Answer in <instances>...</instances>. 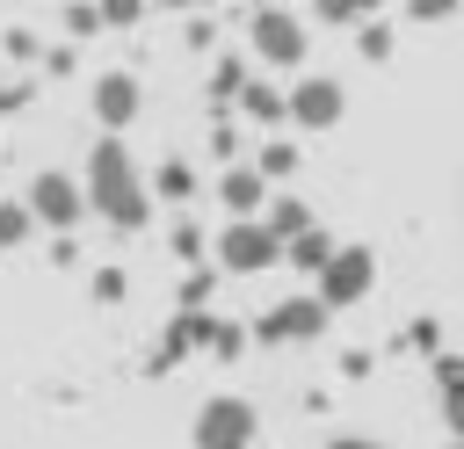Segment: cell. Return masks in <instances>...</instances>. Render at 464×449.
I'll list each match as a JSON object with an SVG mask.
<instances>
[{"mask_svg":"<svg viewBox=\"0 0 464 449\" xmlns=\"http://www.w3.org/2000/svg\"><path fill=\"white\" fill-rule=\"evenodd\" d=\"M210 36H218V14H188V43H196V51H203V43H210Z\"/></svg>","mask_w":464,"mask_h":449,"instance_id":"cell-30","label":"cell"},{"mask_svg":"<svg viewBox=\"0 0 464 449\" xmlns=\"http://www.w3.org/2000/svg\"><path fill=\"white\" fill-rule=\"evenodd\" d=\"M0 51H7L14 65H36V58H44V43H36L29 29H7V36H0Z\"/></svg>","mask_w":464,"mask_h":449,"instance_id":"cell-27","label":"cell"},{"mask_svg":"<svg viewBox=\"0 0 464 449\" xmlns=\"http://www.w3.org/2000/svg\"><path fill=\"white\" fill-rule=\"evenodd\" d=\"M72 65H80V58H72V43H44V72H51V80H65Z\"/></svg>","mask_w":464,"mask_h":449,"instance_id":"cell-29","label":"cell"},{"mask_svg":"<svg viewBox=\"0 0 464 449\" xmlns=\"http://www.w3.org/2000/svg\"><path fill=\"white\" fill-rule=\"evenodd\" d=\"M246 333H254V326H232V319H218V333H210V355H218V362H239V355H246Z\"/></svg>","mask_w":464,"mask_h":449,"instance_id":"cell-25","label":"cell"},{"mask_svg":"<svg viewBox=\"0 0 464 449\" xmlns=\"http://www.w3.org/2000/svg\"><path fill=\"white\" fill-rule=\"evenodd\" d=\"M261 224H268V232H276V239H283V246H297V239H304V232H319V217H312V203H304V196H276V203H268V217H261Z\"/></svg>","mask_w":464,"mask_h":449,"instance_id":"cell-15","label":"cell"},{"mask_svg":"<svg viewBox=\"0 0 464 449\" xmlns=\"http://www.w3.org/2000/svg\"><path fill=\"white\" fill-rule=\"evenodd\" d=\"M210 261L225 268V275H261V268H276L283 261V239L261 224V217H246V224H218V239H210Z\"/></svg>","mask_w":464,"mask_h":449,"instance_id":"cell-6","label":"cell"},{"mask_svg":"<svg viewBox=\"0 0 464 449\" xmlns=\"http://www.w3.org/2000/svg\"><path fill=\"white\" fill-rule=\"evenodd\" d=\"M341 109H348V87H341L334 72H304V80L290 87V123H297V130H334Z\"/></svg>","mask_w":464,"mask_h":449,"instance_id":"cell-9","label":"cell"},{"mask_svg":"<svg viewBox=\"0 0 464 449\" xmlns=\"http://www.w3.org/2000/svg\"><path fill=\"white\" fill-rule=\"evenodd\" d=\"M87 297H94V304H123V297H130V275H123V268H94V275H87Z\"/></svg>","mask_w":464,"mask_h":449,"instance_id":"cell-23","label":"cell"},{"mask_svg":"<svg viewBox=\"0 0 464 449\" xmlns=\"http://www.w3.org/2000/svg\"><path fill=\"white\" fill-rule=\"evenodd\" d=\"M29 239H36L29 203H22V196H0V253H14V246H29Z\"/></svg>","mask_w":464,"mask_h":449,"instance_id":"cell-18","label":"cell"},{"mask_svg":"<svg viewBox=\"0 0 464 449\" xmlns=\"http://www.w3.org/2000/svg\"><path fill=\"white\" fill-rule=\"evenodd\" d=\"M218 203H225V217L232 224H246V217H268V181H261V167L254 159H232L225 174H218Z\"/></svg>","mask_w":464,"mask_h":449,"instance_id":"cell-11","label":"cell"},{"mask_svg":"<svg viewBox=\"0 0 464 449\" xmlns=\"http://www.w3.org/2000/svg\"><path fill=\"white\" fill-rule=\"evenodd\" d=\"M239 116H246L254 130H276V123H290V94H283L268 72H254V80H246V94H239Z\"/></svg>","mask_w":464,"mask_h":449,"instance_id":"cell-13","label":"cell"},{"mask_svg":"<svg viewBox=\"0 0 464 449\" xmlns=\"http://www.w3.org/2000/svg\"><path fill=\"white\" fill-rule=\"evenodd\" d=\"M152 196H167V203H188V196H196V167H188V159H160V174H152Z\"/></svg>","mask_w":464,"mask_h":449,"instance_id":"cell-19","label":"cell"},{"mask_svg":"<svg viewBox=\"0 0 464 449\" xmlns=\"http://www.w3.org/2000/svg\"><path fill=\"white\" fill-rule=\"evenodd\" d=\"M355 51H362L370 65H377V58H392V22H377V14H370V22L355 29Z\"/></svg>","mask_w":464,"mask_h":449,"instance_id":"cell-24","label":"cell"},{"mask_svg":"<svg viewBox=\"0 0 464 449\" xmlns=\"http://www.w3.org/2000/svg\"><path fill=\"white\" fill-rule=\"evenodd\" d=\"M370 362H377L370 348H348V355H341V369H348V377H370Z\"/></svg>","mask_w":464,"mask_h":449,"instance_id":"cell-31","label":"cell"},{"mask_svg":"<svg viewBox=\"0 0 464 449\" xmlns=\"http://www.w3.org/2000/svg\"><path fill=\"white\" fill-rule=\"evenodd\" d=\"M254 435H261V413H254L246 398H232V391L203 398L196 420H188V442H196V449H254Z\"/></svg>","mask_w":464,"mask_h":449,"instance_id":"cell-4","label":"cell"},{"mask_svg":"<svg viewBox=\"0 0 464 449\" xmlns=\"http://www.w3.org/2000/svg\"><path fill=\"white\" fill-rule=\"evenodd\" d=\"M246 80H254V58H246V51H225V58L210 65V109H239Z\"/></svg>","mask_w":464,"mask_h":449,"instance_id":"cell-14","label":"cell"},{"mask_svg":"<svg viewBox=\"0 0 464 449\" xmlns=\"http://www.w3.org/2000/svg\"><path fill=\"white\" fill-rule=\"evenodd\" d=\"M87 210L109 232H145L152 224V181H145V167H138V152L123 138L87 145Z\"/></svg>","mask_w":464,"mask_h":449,"instance_id":"cell-1","label":"cell"},{"mask_svg":"<svg viewBox=\"0 0 464 449\" xmlns=\"http://www.w3.org/2000/svg\"><path fill=\"white\" fill-rule=\"evenodd\" d=\"M428 377H435V413H442V427H450V442L464 449V355H435L428 362Z\"/></svg>","mask_w":464,"mask_h":449,"instance_id":"cell-12","label":"cell"},{"mask_svg":"<svg viewBox=\"0 0 464 449\" xmlns=\"http://www.w3.org/2000/svg\"><path fill=\"white\" fill-rule=\"evenodd\" d=\"M210 333H218V319H210V311H174V319H167V333H160V348H152V362H145V377L181 369L196 348H210Z\"/></svg>","mask_w":464,"mask_h":449,"instance_id":"cell-10","label":"cell"},{"mask_svg":"<svg viewBox=\"0 0 464 449\" xmlns=\"http://www.w3.org/2000/svg\"><path fill=\"white\" fill-rule=\"evenodd\" d=\"M304 51H312L304 14H290V7H254L246 14V58H254V72H297Z\"/></svg>","mask_w":464,"mask_h":449,"instance_id":"cell-2","label":"cell"},{"mask_svg":"<svg viewBox=\"0 0 464 449\" xmlns=\"http://www.w3.org/2000/svg\"><path fill=\"white\" fill-rule=\"evenodd\" d=\"M326 449H384V442H377V435H334Z\"/></svg>","mask_w":464,"mask_h":449,"instance_id":"cell-32","label":"cell"},{"mask_svg":"<svg viewBox=\"0 0 464 449\" xmlns=\"http://www.w3.org/2000/svg\"><path fill=\"white\" fill-rule=\"evenodd\" d=\"M326 304H319V290H304V297H283V304H268L261 319H254V340H268V348H297V340H319L326 333Z\"/></svg>","mask_w":464,"mask_h":449,"instance_id":"cell-7","label":"cell"},{"mask_svg":"<svg viewBox=\"0 0 464 449\" xmlns=\"http://www.w3.org/2000/svg\"><path fill=\"white\" fill-rule=\"evenodd\" d=\"M254 167H261V181L276 188V181H290L304 159H297V145H290V138H261V145H254Z\"/></svg>","mask_w":464,"mask_h":449,"instance_id":"cell-17","label":"cell"},{"mask_svg":"<svg viewBox=\"0 0 464 449\" xmlns=\"http://www.w3.org/2000/svg\"><path fill=\"white\" fill-rule=\"evenodd\" d=\"M210 290H218V268H188V275L174 282V304H181V311H210Z\"/></svg>","mask_w":464,"mask_h":449,"instance_id":"cell-21","label":"cell"},{"mask_svg":"<svg viewBox=\"0 0 464 449\" xmlns=\"http://www.w3.org/2000/svg\"><path fill=\"white\" fill-rule=\"evenodd\" d=\"M87 109H94L102 138H123V130L145 116V80H138L130 65H109V72H94V80H87Z\"/></svg>","mask_w":464,"mask_h":449,"instance_id":"cell-5","label":"cell"},{"mask_svg":"<svg viewBox=\"0 0 464 449\" xmlns=\"http://www.w3.org/2000/svg\"><path fill=\"white\" fill-rule=\"evenodd\" d=\"M399 348L420 355V362H435V355H442V319H406V326H399Z\"/></svg>","mask_w":464,"mask_h":449,"instance_id":"cell-20","label":"cell"},{"mask_svg":"<svg viewBox=\"0 0 464 449\" xmlns=\"http://www.w3.org/2000/svg\"><path fill=\"white\" fill-rule=\"evenodd\" d=\"M334 253H341V239H334L326 224H319V232H304L297 246H283V261H290L297 275H326V261H334Z\"/></svg>","mask_w":464,"mask_h":449,"instance_id":"cell-16","label":"cell"},{"mask_svg":"<svg viewBox=\"0 0 464 449\" xmlns=\"http://www.w3.org/2000/svg\"><path fill=\"white\" fill-rule=\"evenodd\" d=\"M58 22H65V36H94V29H109V7H58Z\"/></svg>","mask_w":464,"mask_h":449,"instance_id":"cell-26","label":"cell"},{"mask_svg":"<svg viewBox=\"0 0 464 449\" xmlns=\"http://www.w3.org/2000/svg\"><path fill=\"white\" fill-rule=\"evenodd\" d=\"M377 290V253L370 246H341L334 261H326V275H319V304L326 311H348V304H362Z\"/></svg>","mask_w":464,"mask_h":449,"instance_id":"cell-8","label":"cell"},{"mask_svg":"<svg viewBox=\"0 0 464 449\" xmlns=\"http://www.w3.org/2000/svg\"><path fill=\"white\" fill-rule=\"evenodd\" d=\"M29 94H36V80H7V87H0V116H22Z\"/></svg>","mask_w":464,"mask_h":449,"instance_id":"cell-28","label":"cell"},{"mask_svg":"<svg viewBox=\"0 0 464 449\" xmlns=\"http://www.w3.org/2000/svg\"><path fill=\"white\" fill-rule=\"evenodd\" d=\"M22 203H29L36 232H58V239H72V232L87 224V181H80V174H65V167H36Z\"/></svg>","mask_w":464,"mask_h":449,"instance_id":"cell-3","label":"cell"},{"mask_svg":"<svg viewBox=\"0 0 464 449\" xmlns=\"http://www.w3.org/2000/svg\"><path fill=\"white\" fill-rule=\"evenodd\" d=\"M167 246H174V261H188V268H210V261H203V224H196V217H174Z\"/></svg>","mask_w":464,"mask_h":449,"instance_id":"cell-22","label":"cell"}]
</instances>
